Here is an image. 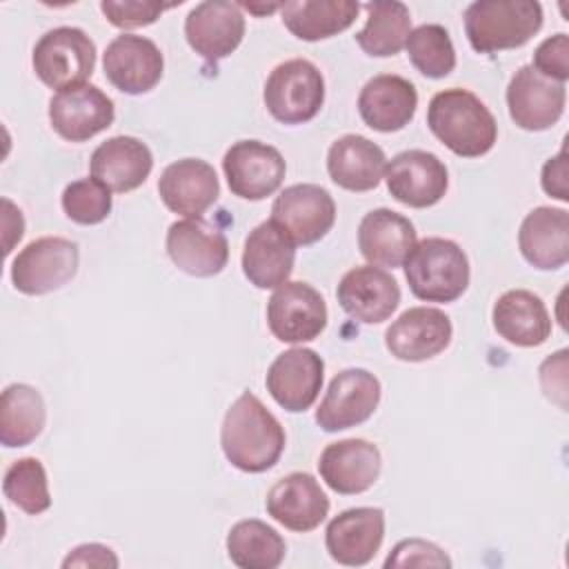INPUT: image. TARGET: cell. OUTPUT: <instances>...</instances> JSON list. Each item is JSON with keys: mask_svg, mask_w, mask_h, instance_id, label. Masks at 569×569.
I'll use <instances>...</instances> for the list:
<instances>
[{"mask_svg": "<svg viewBox=\"0 0 569 569\" xmlns=\"http://www.w3.org/2000/svg\"><path fill=\"white\" fill-rule=\"evenodd\" d=\"M220 445L236 469L262 473L280 460L284 429L258 396L244 391L224 413Z\"/></svg>", "mask_w": 569, "mask_h": 569, "instance_id": "obj_1", "label": "cell"}, {"mask_svg": "<svg viewBox=\"0 0 569 569\" xmlns=\"http://www.w3.org/2000/svg\"><path fill=\"white\" fill-rule=\"evenodd\" d=\"M431 133L460 158H480L496 144L498 124L485 102L467 89L438 91L427 109Z\"/></svg>", "mask_w": 569, "mask_h": 569, "instance_id": "obj_2", "label": "cell"}, {"mask_svg": "<svg viewBox=\"0 0 569 569\" xmlns=\"http://www.w3.org/2000/svg\"><path fill=\"white\" fill-rule=\"evenodd\" d=\"M542 27V7L533 0H478L465 11V31L478 53L527 44Z\"/></svg>", "mask_w": 569, "mask_h": 569, "instance_id": "obj_3", "label": "cell"}, {"mask_svg": "<svg viewBox=\"0 0 569 569\" xmlns=\"http://www.w3.org/2000/svg\"><path fill=\"white\" fill-rule=\"evenodd\" d=\"M405 278L416 298L425 302H453L469 287V260L453 240L425 238L407 256Z\"/></svg>", "mask_w": 569, "mask_h": 569, "instance_id": "obj_4", "label": "cell"}, {"mask_svg": "<svg viewBox=\"0 0 569 569\" xmlns=\"http://www.w3.org/2000/svg\"><path fill=\"white\" fill-rule=\"evenodd\" d=\"M325 102V78L305 60H284L264 82V107L282 124H302L318 116Z\"/></svg>", "mask_w": 569, "mask_h": 569, "instance_id": "obj_5", "label": "cell"}, {"mask_svg": "<svg viewBox=\"0 0 569 569\" xmlns=\"http://www.w3.org/2000/svg\"><path fill=\"white\" fill-rule=\"evenodd\" d=\"M33 71L51 89L84 84L96 67V44L78 27H56L33 47Z\"/></svg>", "mask_w": 569, "mask_h": 569, "instance_id": "obj_6", "label": "cell"}, {"mask_svg": "<svg viewBox=\"0 0 569 569\" xmlns=\"http://www.w3.org/2000/svg\"><path fill=\"white\" fill-rule=\"evenodd\" d=\"M80 251L73 240L44 236L29 242L11 262V282L20 293L42 296L64 287L78 271Z\"/></svg>", "mask_w": 569, "mask_h": 569, "instance_id": "obj_7", "label": "cell"}, {"mask_svg": "<svg viewBox=\"0 0 569 569\" xmlns=\"http://www.w3.org/2000/svg\"><path fill=\"white\" fill-rule=\"evenodd\" d=\"M293 244H313L336 222V202L318 184H291L271 204L269 218Z\"/></svg>", "mask_w": 569, "mask_h": 569, "instance_id": "obj_8", "label": "cell"}, {"mask_svg": "<svg viewBox=\"0 0 569 569\" xmlns=\"http://www.w3.org/2000/svg\"><path fill=\"white\" fill-rule=\"evenodd\" d=\"M267 325L280 342H309L327 327L325 298L307 282L287 280L267 302Z\"/></svg>", "mask_w": 569, "mask_h": 569, "instance_id": "obj_9", "label": "cell"}, {"mask_svg": "<svg viewBox=\"0 0 569 569\" xmlns=\"http://www.w3.org/2000/svg\"><path fill=\"white\" fill-rule=\"evenodd\" d=\"M222 171L233 196L262 200L278 191L287 164L276 147L260 140H238L227 149Z\"/></svg>", "mask_w": 569, "mask_h": 569, "instance_id": "obj_10", "label": "cell"}, {"mask_svg": "<svg viewBox=\"0 0 569 569\" xmlns=\"http://www.w3.org/2000/svg\"><path fill=\"white\" fill-rule=\"evenodd\" d=\"M380 402V380L367 369H345L333 376L316 409V422L333 433L369 420Z\"/></svg>", "mask_w": 569, "mask_h": 569, "instance_id": "obj_11", "label": "cell"}, {"mask_svg": "<svg viewBox=\"0 0 569 569\" xmlns=\"http://www.w3.org/2000/svg\"><path fill=\"white\" fill-rule=\"evenodd\" d=\"M389 193L413 209L433 207L442 200L449 187L447 167L436 153L409 149L391 158L385 169Z\"/></svg>", "mask_w": 569, "mask_h": 569, "instance_id": "obj_12", "label": "cell"}, {"mask_svg": "<svg viewBox=\"0 0 569 569\" xmlns=\"http://www.w3.org/2000/svg\"><path fill=\"white\" fill-rule=\"evenodd\" d=\"M167 253L180 271L196 278H211L227 267L229 242L216 224L202 218H187L169 227Z\"/></svg>", "mask_w": 569, "mask_h": 569, "instance_id": "obj_13", "label": "cell"}, {"mask_svg": "<svg viewBox=\"0 0 569 569\" xmlns=\"http://www.w3.org/2000/svg\"><path fill=\"white\" fill-rule=\"evenodd\" d=\"M113 100L93 84L58 91L49 100V122L69 142H84L113 122Z\"/></svg>", "mask_w": 569, "mask_h": 569, "instance_id": "obj_14", "label": "cell"}, {"mask_svg": "<svg viewBox=\"0 0 569 569\" xmlns=\"http://www.w3.org/2000/svg\"><path fill=\"white\" fill-rule=\"evenodd\" d=\"M325 378V362L313 349L293 347L282 351L267 369V391L287 411H307L320 389Z\"/></svg>", "mask_w": 569, "mask_h": 569, "instance_id": "obj_15", "label": "cell"}, {"mask_svg": "<svg viewBox=\"0 0 569 569\" xmlns=\"http://www.w3.org/2000/svg\"><path fill=\"white\" fill-rule=\"evenodd\" d=\"M107 80L122 93L138 96L151 91L164 69V58L153 40L144 36H116L102 58Z\"/></svg>", "mask_w": 569, "mask_h": 569, "instance_id": "obj_16", "label": "cell"}, {"mask_svg": "<svg viewBox=\"0 0 569 569\" xmlns=\"http://www.w3.org/2000/svg\"><path fill=\"white\" fill-rule=\"evenodd\" d=\"M565 84L540 76L531 64L520 67L507 87V107L511 120L527 131L553 127L565 111Z\"/></svg>", "mask_w": 569, "mask_h": 569, "instance_id": "obj_17", "label": "cell"}, {"mask_svg": "<svg viewBox=\"0 0 569 569\" xmlns=\"http://www.w3.org/2000/svg\"><path fill=\"white\" fill-rule=\"evenodd\" d=\"M451 320L433 307H411L402 311L385 333V345L393 358L405 362H422L451 342Z\"/></svg>", "mask_w": 569, "mask_h": 569, "instance_id": "obj_18", "label": "cell"}, {"mask_svg": "<svg viewBox=\"0 0 569 569\" xmlns=\"http://www.w3.org/2000/svg\"><path fill=\"white\" fill-rule=\"evenodd\" d=\"M184 36L198 56L216 62L240 47L244 38V16L236 2H200L184 20Z\"/></svg>", "mask_w": 569, "mask_h": 569, "instance_id": "obj_19", "label": "cell"}, {"mask_svg": "<svg viewBox=\"0 0 569 569\" xmlns=\"http://www.w3.org/2000/svg\"><path fill=\"white\" fill-rule=\"evenodd\" d=\"M338 302L347 316L362 325L385 322L400 305V287L391 273L373 264L349 269L338 289Z\"/></svg>", "mask_w": 569, "mask_h": 569, "instance_id": "obj_20", "label": "cell"}, {"mask_svg": "<svg viewBox=\"0 0 569 569\" xmlns=\"http://www.w3.org/2000/svg\"><path fill=\"white\" fill-rule=\"evenodd\" d=\"M385 538V513L378 507H356L331 518L325 531L329 556L338 565L362 567L373 560Z\"/></svg>", "mask_w": 569, "mask_h": 569, "instance_id": "obj_21", "label": "cell"}, {"mask_svg": "<svg viewBox=\"0 0 569 569\" xmlns=\"http://www.w3.org/2000/svg\"><path fill=\"white\" fill-rule=\"evenodd\" d=\"M382 469L380 449L362 438L338 440L325 447L318 471L329 489L342 496L362 493L378 480Z\"/></svg>", "mask_w": 569, "mask_h": 569, "instance_id": "obj_22", "label": "cell"}, {"mask_svg": "<svg viewBox=\"0 0 569 569\" xmlns=\"http://www.w3.org/2000/svg\"><path fill=\"white\" fill-rule=\"evenodd\" d=\"M158 193L169 211L184 218H200L218 200L220 184L209 162L182 158L162 171Z\"/></svg>", "mask_w": 569, "mask_h": 569, "instance_id": "obj_23", "label": "cell"}, {"mask_svg": "<svg viewBox=\"0 0 569 569\" xmlns=\"http://www.w3.org/2000/svg\"><path fill=\"white\" fill-rule=\"evenodd\" d=\"M267 513L291 531H311L329 513V498L311 473H289L267 493Z\"/></svg>", "mask_w": 569, "mask_h": 569, "instance_id": "obj_24", "label": "cell"}, {"mask_svg": "<svg viewBox=\"0 0 569 569\" xmlns=\"http://www.w3.org/2000/svg\"><path fill=\"white\" fill-rule=\"evenodd\" d=\"M153 169V156L144 142L133 136H116L104 140L91 153V178L109 191L127 193L138 189Z\"/></svg>", "mask_w": 569, "mask_h": 569, "instance_id": "obj_25", "label": "cell"}, {"mask_svg": "<svg viewBox=\"0 0 569 569\" xmlns=\"http://www.w3.org/2000/svg\"><path fill=\"white\" fill-rule=\"evenodd\" d=\"M418 107L416 87L400 76L380 73L367 80L358 96V111L367 127L391 133L405 129Z\"/></svg>", "mask_w": 569, "mask_h": 569, "instance_id": "obj_26", "label": "cell"}, {"mask_svg": "<svg viewBox=\"0 0 569 569\" xmlns=\"http://www.w3.org/2000/svg\"><path fill=\"white\" fill-rule=\"evenodd\" d=\"M296 244L271 222H260L244 240L242 271L258 289H278L293 271Z\"/></svg>", "mask_w": 569, "mask_h": 569, "instance_id": "obj_27", "label": "cell"}, {"mask_svg": "<svg viewBox=\"0 0 569 569\" xmlns=\"http://www.w3.org/2000/svg\"><path fill=\"white\" fill-rule=\"evenodd\" d=\"M522 258L542 271L560 269L569 260V213L553 207L529 211L518 231Z\"/></svg>", "mask_w": 569, "mask_h": 569, "instance_id": "obj_28", "label": "cell"}, {"mask_svg": "<svg viewBox=\"0 0 569 569\" xmlns=\"http://www.w3.org/2000/svg\"><path fill=\"white\" fill-rule=\"evenodd\" d=\"M416 247V229L409 218L391 209L369 211L358 227V249L373 267H400Z\"/></svg>", "mask_w": 569, "mask_h": 569, "instance_id": "obj_29", "label": "cell"}, {"mask_svg": "<svg viewBox=\"0 0 569 569\" xmlns=\"http://www.w3.org/2000/svg\"><path fill=\"white\" fill-rule=\"evenodd\" d=\"M385 151L365 136L347 133L338 138L327 153L329 178L347 191H369L385 176Z\"/></svg>", "mask_w": 569, "mask_h": 569, "instance_id": "obj_30", "label": "cell"}, {"mask_svg": "<svg viewBox=\"0 0 569 569\" xmlns=\"http://www.w3.org/2000/svg\"><path fill=\"white\" fill-rule=\"evenodd\" d=\"M493 329L516 347H538L551 333V318L540 296L527 289L505 291L491 311Z\"/></svg>", "mask_w": 569, "mask_h": 569, "instance_id": "obj_31", "label": "cell"}, {"mask_svg": "<svg viewBox=\"0 0 569 569\" xmlns=\"http://www.w3.org/2000/svg\"><path fill=\"white\" fill-rule=\"evenodd\" d=\"M360 11L353 0H296L282 2V24L300 40L316 42L349 29Z\"/></svg>", "mask_w": 569, "mask_h": 569, "instance_id": "obj_32", "label": "cell"}, {"mask_svg": "<svg viewBox=\"0 0 569 569\" xmlns=\"http://www.w3.org/2000/svg\"><path fill=\"white\" fill-rule=\"evenodd\" d=\"M47 420V409L40 391L16 382L2 391L0 398V442L9 449L33 442Z\"/></svg>", "mask_w": 569, "mask_h": 569, "instance_id": "obj_33", "label": "cell"}, {"mask_svg": "<svg viewBox=\"0 0 569 569\" xmlns=\"http://www.w3.org/2000/svg\"><path fill=\"white\" fill-rule=\"evenodd\" d=\"M367 24L356 33L358 47L373 58L396 56L411 33L409 9L398 0L367 2Z\"/></svg>", "mask_w": 569, "mask_h": 569, "instance_id": "obj_34", "label": "cell"}, {"mask_svg": "<svg viewBox=\"0 0 569 569\" xmlns=\"http://www.w3.org/2000/svg\"><path fill=\"white\" fill-rule=\"evenodd\" d=\"M284 551L282 536L256 518L236 522L227 536V553L242 569H276L284 560Z\"/></svg>", "mask_w": 569, "mask_h": 569, "instance_id": "obj_35", "label": "cell"}, {"mask_svg": "<svg viewBox=\"0 0 569 569\" xmlns=\"http://www.w3.org/2000/svg\"><path fill=\"white\" fill-rule=\"evenodd\" d=\"M407 56L411 64L427 78H445L456 69V49L445 27L420 24L407 38Z\"/></svg>", "mask_w": 569, "mask_h": 569, "instance_id": "obj_36", "label": "cell"}, {"mask_svg": "<svg viewBox=\"0 0 569 569\" xmlns=\"http://www.w3.org/2000/svg\"><path fill=\"white\" fill-rule=\"evenodd\" d=\"M2 491L11 505L29 516H38L51 507L47 471L38 458L16 460L4 473Z\"/></svg>", "mask_w": 569, "mask_h": 569, "instance_id": "obj_37", "label": "cell"}, {"mask_svg": "<svg viewBox=\"0 0 569 569\" xmlns=\"http://www.w3.org/2000/svg\"><path fill=\"white\" fill-rule=\"evenodd\" d=\"M62 209L78 224H98L111 213V191L93 178H80L64 187Z\"/></svg>", "mask_w": 569, "mask_h": 569, "instance_id": "obj_38", "label": "cell"}, {"mask_svg": "<svg viewBox=\"0 0 569 569\" xmlns=\"http://www.w3.org/2000/svg\"><path fill=\"white\" fill-rule=\"evenodd\" d=\"M102 13L107 20L118 29H138L153 24L162 11L171 9V4L160 2H142V0H102L100 2Z\"/></svg>", "mask_w": 569, "mask_h": 569, "instance_id": "obj_39", "label": "cell"}, {"mask_svg": "<svg viewBox=\"0 0 569 569\" xmlns=\"http://www.w3.org/2000/svg\"><path fill=\"white\" fill-rule=\"evenodd\" d=\"M391 567H451L449 556L433 542L409 538L398 542L385 560V569Z\"/></svg>", "mask_w": 569, "mask_h": 569, "instance_id": "obj_40", "label": "cell"}, {"mask_svg": "<svg viewBox=\"0 0 569 569\" xmlns=\"http://www.w3.org/2000/svg\"><path fill=\"white\" fill-rule=\"evenodd\" d=\"M540 76L565 84L569 78V38L567 33H556L538 44L533 51V64Z\"/></svg>", "mask_w": 569, "mask_h": 569, "instance_id": "obj_41", "label": "cell"}, {"mask_svg": "<svg viewBox=\"0 0 569 569\" xmlns=\"http://www.w3.org/2000/svg\"><path fill=\"white\" fill-rule=\"evenodd\" d=\"M540 385L549 400L567 407V349H560L540 365Z\"/></svg>", "mask_w": 569, "mask_h": 569, "instance_id": "obj_42", "label": "cell"}, {"mask_svg": "<svg viewBox=\"0 0 569 569\" xmlns=\"http://www.w3.org/2000/svg\"><path fill=\"white\" fill-rule=\"evenodd\" d=\"M542 189L567 202L569 200V189H567V149L562 147L553 158H549L542 167Z\"/></svg>", "mask_w": 569, "mask_h": 569, "instance_id": "obj_43", "label": "cell"}, {"mask_svg": "<svg viewBox=\"0 0 569 569\" xmlns=\"http://www.w3.org/2000/svg\"><path fill=\"white\" fill-rule=\"evenodd\" d=\"M62 567H118L116 553L98 542L76 547L64 560Z\"/></svg>", "mask_w": 569, "mask_h": 569, "instance_id": "obj_44", "label": "cell"}, {"mask_svg": "<svg viewBox=\"0 0 569 569\" xmlns=\"http://www.w3.org/2000/svg\"><path fill=\"white\" fill-rule=\"evenodd\" d=\"M2 207H4V253L9 256L11 253V247L22 238L24 233V220H22V213L20 209L13 207L11 200H2Z\"/></svg>", "mask_w": 569, "mask_h": 569, "instance_id": "obj_45", "label": "cell"}, {"mask_svg": "<svg viewBox=\"0 0 569 569\" xmlns=\"http://www.w3.org/2000/svg\"><path fill=\"white\" fill-rule=\"evenodd\" d=\"M238 7H240V9L244 7L247 11L262 16V13H271V11H278L282 4H249V2H242V4H238Z\"/></svg>", "mask_w": 569, "mask_h": 569, "instance_id": "obj_46", "label": "cell"}]
</instances>
